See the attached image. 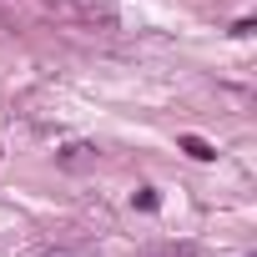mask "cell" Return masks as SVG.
<instances>
[{"label":"cell","instance_id":"obj_1","mask_svg":"<svg viewBox=\"0 0 257 257\" xmlns=\"http://www.w3.org/2000/svg\"><path fill=\"white\" fill-rule=\"evenodd\" d=\"M96 157H101L96 147H86V142H71V147H66V152H61L56 162H61V167H91Z\"/></svg>","mask_w":257,"mask_h":257},{"label":"cell","instance_id":"obj_2","mask_svg":"<svg viewBox=\"0 0 257 257\" xmlns=\"http://www.w3.org/2000/svg\"><path fill=\"white\" fill-rule=\"evenodd\" d=\"M177 147H182L192 162H217V147H212V142H202V137H177Z\"/></svg>","mask_w":257,"mask_h":257},{"label":"cell","instance_id":"obj_4","mask_svg":"<svg viewBox=\"0 0 257 257\" xmlns=\"http://www.w3.org/2000/svg\"><path fill=\"white\" fill-rule=\"evenodd\" d=\"M147 257H197L192 247H162V252H147Z\"/></svg>","mask_w":257,"mask_h":257},{"label":"cell","instance_id":"obj_3","mask_svg":"<svg viewBox=\"0 0 257 257\" xmlns=\"http://www.w3.org/2000/svg\"><path fill=\"white\" fill-rule=\"evenodd\" d=\"M132 207H142V212H157V187H137Z\"/></svg>","mask_w":257,"mask_h":257}]
</instances>
